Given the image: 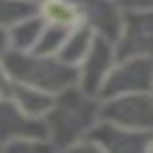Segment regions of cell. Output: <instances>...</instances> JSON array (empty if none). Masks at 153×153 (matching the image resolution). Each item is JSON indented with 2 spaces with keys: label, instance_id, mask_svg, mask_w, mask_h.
Returning <instances> with one entry per match:
<instances>
[{
  "label": "cell",
  "instance_id": "cell-1",
  "mask_svg": "<svg viewBox=\"0 0 153 153\" xmlns=\"http://www.w3.org/2000/svg\"><path fill=\"white\" fill-rule=\"evenodd\" d=\"M32 123H25L23 116L18 114L11 105L0 103V139L9 134H14L16 128H20L22 132H27V128Z\"/></svg>",
  "mask_w": 153,
  "mask_h": 153
},
{
  "label": "cell",
  "instance_id": "cell-2",
  "mask_svg": "<svg viewBox=\"0 0 153 153\" xmlns=\"http://www.w3.org/2000/svg\"><path fill=\"white\" fill-rule=\"evenodd\" d=\"M29 11H32V5L23 0H0V23L18 22L25 18Z\"/></svg>",
  "mask_w": 153,
  "mask_h": 153
}]
</instances>
